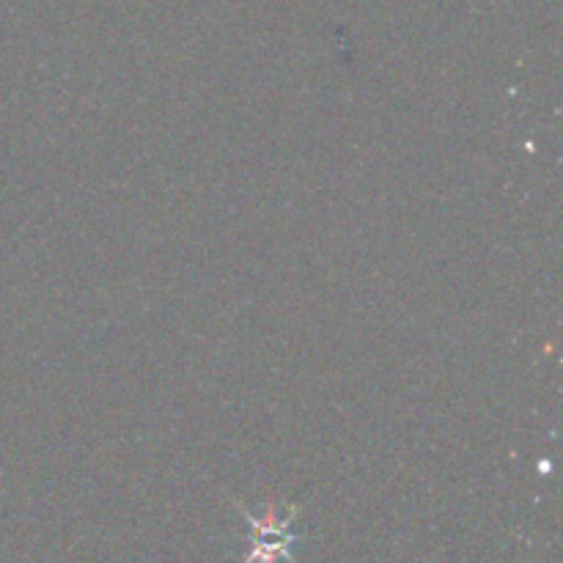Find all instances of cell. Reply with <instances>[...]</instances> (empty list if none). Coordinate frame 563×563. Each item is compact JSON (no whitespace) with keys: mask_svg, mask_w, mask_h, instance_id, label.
Listing matches in <instances>:
<instances>
[{"mask_svg":"<svg viewBox=\"0 0 563 563\" xmlns=\"http://www.w3.org/2000/svg\"><path fill=\"white\" fill-rule=\"evenodd\" d=\"M245 517L250 519V528H254V555L250 561H276V558H292L289 555V547H292V536L286 534L289 523H292V514L286 519L278 517V509L270 506L267 509L265 517H254V514H247Z\"/></svg>","mask_w":563,"mask_h":563,"instance_id":"cell-1","label":"cell"}]
</instances>
